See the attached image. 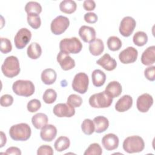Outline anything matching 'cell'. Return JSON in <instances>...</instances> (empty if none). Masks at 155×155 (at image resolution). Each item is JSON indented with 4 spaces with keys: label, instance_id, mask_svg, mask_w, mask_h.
Wrapping results in <instances>:
<instances>
[{
    "label": "cell",
    "instance_id": "39",
    "mask_svg": "<svg viewBox=\"0 0 155 155\" xmlns=\"http://www.w3.org/2000/svg\"><path fill=\"white\" fill-rule=\"evenodd\" d=\"M41 107V102L36 99L30 100L27 105V110L30 113H34L37 111Z\"/></svg>",
    "mask_w": 155,
    "mask_h": 155
},
{
    "label": "cell",
    "instance_id": "41",
    "mask_svg": "<svg viewBox=\"0 0 155 155\" xmlns=\"http://www.w3.org/2000/svg\"><path fill=\"white\" fill-rule=\"evenodd\" d=\"M13 102V97L12 96L10 95V94H4L2 95L1 97V99H0V104L1 105L2 107H9L11 105H12Z\"/></svg>",
    "mask_w": 155,
    "mask_h": 155
},
{
    "label": "cell",
    "instance_id": "21",
    "mask_svg": "<svg viewBox=\"0 0 155 155\" xmlns=\"http://www.w3.org/2000/svg\"><path fill=\"white\" fill-rule=\"evenodd\" d=\"M122 88L117 81H111L106 87L105 91L112 98L118 97L122 93Z\"/></svg>",
    "mask_w": 155,
    "mask_h": 155
},
{
    "label": "cell",
    "instance_id": "17",
    "mask_svg": "<svg viewBox=\"0 0 155 155\" xmlns=\"http://www.w3.org/2000/svg\"><path fill=\"white\" fill-rule=\"evenodd\" d=\"M79 35L85 42L90 43L96 39V31L91 27L82 25L79 30Z\"/></svg>",
    "mask_w": 155,
    "mask_h": 155
},
{
    "label": "cell",
    "instance_id": "15",
    "mask_svg": "<svg viewBox=\"0 0 155 155\" xmlns=\"http://www.w3.org/2000/svg\"><path fill=\"white\" fill-rule=\"evenodd\" d=\"M119 142L118 137L113 133L105 134L102 139V145L108 151H112L116 149L118 147Z\"/></svg>",
    "mask_w": 155,
    "mask_h": 155
},
{
    "label": "cell",
    "instance_id": "34",
    "mask_svg": "<svg viewBox=\"0 0 155 155\" xmlns=\"http://www.w3.org/2000/svg\"><path fill=\"white\" fill-rule=\"evenodd\" d=\"M57 98V93L56 91L52 88L47 89L43 94V101L48 104H53Z\"/></svg>",
    "mask_w": 155,
    "mask_h": 155
},
{
    "label": "cell",
    "instance_id": "32",
    "mask_svg": "<svg viewBox=\"0 0 155 155\" xmlns=\"http://www.w3.org/2000/svg\"><path fill=\"white\" fill-rule=\"evenodd\" d=\"M107 47L111 51L119 50L122 47V41L117 36H112L108 38L107 40Z\"/></svg>",
    "mask_w": 155,
    "mask_h": 155
},
{
    "label": "cell",
    "instance_id": "29",
    "mask_svg": "<svg viewBox=\"0 0 155 155\" xmlns=\"http://www.w3.org/2000/svg\"><path fill=\"white\" fill-rule=\"evenodd\" d=\"M70 145V139L66 136L59 137L54 143V148L59 152L67 150Z\"/></svg>",
    "mask_w": 155,
    "mask_h": 155
},
{
    "label": "cell",
    "instance_id": "2",
    "mask_svg": "<svg viewBox=\"0 0 155 155\" xmlns=\"http://www.w3.org/2000/svg\"><path fill=\"white\" fill-rule=\"evenodd\" d=\"M1 70L4 75L7 78H12L20 72L19 62L17 57L10 56L7 57L1 66Z\"/></svg>",
    "mask_w": 155,
    "mask_h": 155
},
{
    "label": "cell",
    "instance_id": "6",
    "mask_svg": "<svg viewBox=\"0 0 155 155\" xmlns=\"http://www.w3.org/2000/svg\"><path fill=\"white\" fill-rule=\"evenodd\" d=\"M112 102L113 98L107 94L105 91L95 93L89 98V104L93 108H107L111 105Z\"/></svg>",
    "mask_w": 155,
    "mask_h": 155
},
{
    "label": "cell",
    "instance_id": "18",
    "mask_svg": "<svg viewBox=\"0 0 155 155\" xmlns=\"http://www.w3.org/2000/svg\"><path fill=\"white\" fill-rule=\"evenodd\" d=\"M96 64L101 65L107 71H112L114 70L117 66L116 60L108 53H105L100 59L96 61Z\"/></svg>",
    "mask_w": 155,
    "mask_h": 155
},
{
    "label": "cell",
    "instance_id": "12",
    "mask_svg": "<svg viewBox=\"0 0 155 155\" xmlns=\"http://www.w3.org/2000/svg\"><path fill=\"white\" fill-rule=\"evenodd\" d=\"M138 51L133 47H128L119 54V59L122 64H127L134 62L137 58Z\"/></svg>",
    "mask_w": 155,
    "mask_h": 155
},
{
    "label": "cell",
    "instance_id": "3",
    "mask_svg": "<svg viewBox=\"0 0 155 155\" xmlns=\"http://www.w3.org/2000/svg\"><path fill=\"white\" fill-rule=\"evenodd\" d=\"M145 147L143 139L139 136H131L127 137L123 142V148L128 153H139Z\"/></svg>",
    "mask_w": 155,
    "mask_h": 155
},
{
    "label": "cell",
    "instance_id": "28",
    "mask_svg": "<svg viewBox=\"0 0 155 155\" xmlns=\"http://www.w3.org/2000/svg\"><path fill=\"white\" fill-rule=\"evenodd\" d=\"M76 3L73 0H64L59 4L61 11L67 14H71L74 12L76 10Z\"/></svg>",
    "mask_w": 155,
    "mask_h": 155
},
{
    "label": "cell",
    "instance_id": "36",
    "mask_svg": "<svg viewBox=\"0 0 155 155\" xmlns=\"http://www.w3.org/2000/svg\"><path fill=\"white\" fill-rule=\"evenodd\" d=\"M102 153V149L100 145L97 143H93L90 145L84 152V155H101Z\"/></svg>",
    "mask_w": 155,
    "mask_h": 155
},
{
    "label": "cell",
    "instance_id": "9",
    "mask_svg": "<svg viewBox=\"0 0 155 155\" xmlns=\"http://www.w3.org/2000/svg\"><path fill=\"white\" fill-rule=\"evenodd\" d=\"M31 38V31L27 28H22L16 34L14 38L15 47L18 49L24 48Z\"/></svg>",
    "mask_w": 155,
    "mask_h": 155
},
{
    "label": "cell",
    "instance_id": "16",
    "mask_svg": "<svg viewBox=\"0 0 155 155\" xmlns=\"http://www.w3.org/2000/svg\"><path fill=\"white\" fill-rule=\"evenodd\" d=\"M57 129L51 124H46L41 130L40 136L41 139L46 142L52 141L56 136Z\"/></svg>",
    "mask_w": 155,
    "mask_h": 155
},
{
    "label": "cell",
    "instance_id": "13",
    "mask_svg": "<svg viewBox=\"0 0 155 155\" xmlns=\"http://www.w3.org/2000/svg\"><path fill=\"white\" fill-rule=\"evenodd\" d=\"M153 104V98L148 93H143L137 99L136 106L137 110L142 113L147 112Z\"/></svg>",
    "mask_w": 155,
    "mask_h": 155
},
{
    "label": "cell",
    "instance_id": "46",
    "mask_svg": "<svg viewBox=\"0 0 155 155\" xmlns=\"http://www.w3.org/2000/svg\"><path fill=\"white\" fill-rule=\"evenodd\" d=\"M1 147H2L7 142V138L5 136V134L2 131H1Z\"/></svg>",
    "mask_w": 155,
    "mask_h": 155
},
{
    "label": "cell",
    "instance_id": "24",
    "mask_svg": "<svg viewBox=\"0 0 155 155\" xmlns=\"http://www.w3.org/2000/svg\"><path fill=\"white\" fill-rule=\"evenodd\" d=\"M104 50V44L103 41L99 38L95 39L90 43L89 51L93 56L100 55Z\"/></svg>",
    "mask_w": 155,
    "mask_h": 155
},
{
    "label": "cell",
    "instance_id": "11",
    "mask_svg": "<svg viewBox=\"0 0 155 155\" xmlns=\"http://www.w3.org/2000/svg\"><path fill=\"white\" fill-rule=\"evenodd\" d=\"M54 115L59 117H71L75 114L74 108L67 103L58 104L53 107Z\"/></svg>",
    "mask_w": 155,
    "mask_h": 155
},
{
    "label": "cell",
    "instance_id": "4",
    "mask_svg": "<svg viewBox=\"0 0 155 155\" xmlns=\"http://www.w3.org/2000/svg\"><path fill=\"white\" fill-rule=\"evenodd\" d=\"M60 51L67 54H76L79 53L82 48V44L80 40L76 38H64L59 42Z\"/></svg>",
    "mask_w": 155,
    "mask_h": 155
},
{
    "label": "cell",
    "instance_id": "44",
    "mask_svg": "<svg viewBox=\"0 0 155 155\" xmlns=\"http://www.w3.org/2000/svg\"><path fill=\"white\" fill-rule=\"evenodd\" d=\"M83 7L87 11L93 10L96 7V3L93 0H85L84 1Z\"/></svg>",
    "mask_w": 155,
    "mask_h": 155
},
{
    "label": "cell",
    "instance_id": "40",
    "mask_svg": "<svg viewBox=\"0 0 155 155\" xmlns=\"http://www.w3.org/2000/svg\"><path fill=\"white\" fill-rule=\"evenodd\" d=\"M53 148L47 145H43L39 147L37 151L38 155H53Z\"/></svg>",
    "mask_w": 155,
    "mask_h": 155
},
{
    "label": "cell",
    "instance_id": "30",
    "mask_svg": "<svg viewBox=\"0 0 155 155\" xmlns=\"http://www.w3.org/2000/svg\"><path fill=\"white\" fill-rule=\"evenodd\" d=\"M25 11L28 14H38L41 13L42 7L39 3L35 1H29L25 6Z\"/></svg>",
    "mask_w": 155,
    "mask_h": 155
},
{
    "label": "cell",
    "instance_id": "23",
    "mask_svg": "<svg viewBox=\"0 0 155 155\" xmlns=\"http://www.w3.org/2000/svg\"><path fill=\"white\" fill-rule=\"evenodd\" d=\"M41 77L44 84L46 85H51L56 81L57 74L54 70L52 68H47L42 71Z\"/></svg>",
    "mask_w": 155,
    "mask_h": 155
},
{
    "label": "cell",
    "instance_id": "25",
    "mask_svg": "<svg viewBox=\"0 0 155 155\" xmlns=\"http://www.w3.org/2000/svg\"><path fill=\"white\" fill-rule=\"evenodd\" d=\"M91 79L93 84L95 87H99L104 84L106 80V75L103 71L96 69L92 72Z\"/></svg>",
    "mask_w": 155,
    "mask_h": 155
},
{
    "label": "cell",
    "instance_id": "10",
    "mask_svg": "<svg viewBox=\"0 0 155 155\" xmlns=\"http://www.w3.org/2000/svg\"><path fill=\"white\" fill-rule=\"evenodd\" d=\"M136 25V22L134 18L131 16L124 17L119 25V32L125 37L130 36L133 32Z\"/></svg>",
    "mask_w": 155,
    "mask_h": 155
},
{
    "label": "cell",
    "instance_id": "42",
    "mask_svg": "<svg viewBox=\"0 0 155 155\" xmlns=\"http://www.w3.org/2000/svg\"><path fill=\"white\" fill-rule=\"evenodd\" d=\"M144 75L149 81H154L155 80V67L150 66L146 68L144 71Z\"/></svg>",
    "mask_w": 155,
    "mask_h": 155
},
{
    "label": "cell",
    "instance_id": "8",
    "mask_svg": "<svg viewBox=\"0 0 155 155\" xmlns=\"http://www.w3.org/2000/svg\"><path fill=\"white\" fill-rule=\"evenodd\" d=\"M70 21L66 16L59 15L56 17L52 21L50 25L51 32L56 35H59L63 33L68 27Z\"/></svg>",
    "mask_w": 155,
    "mask_h": 155
},
{
    "label": "cell",
    "instance_id": "7",
    "mask_svg": "<svg viewBox=\"0 0 155 155\" xmlns=\"http://www.w3.org/2000/svg\"><path fill=\"white\" fill-rule=\"evenodd\" d=\"M89 79L87 74L83 72L77 73L72 82V88L80 94H84L88 90Z\"/></svg>",
    "mask_w": 155,
    "mask_h": 155
},
{
    "label": "cell",
    "instance_id": "38",
    "mask_svg": "<svg viewBox=\"0 0 155 155\" xmlns=\"http://www.w3.org/2000/svg\"><path fill=\"white\" fill-rule=\"evenodd\" d=\"M12 45L11 41L5 38H1V51L2 53L6 54L12 51Z\"/></svg>",
    "mask_w": 155,
    "mask_h": 155
},
{
    "label": "cell",
    "instance_id": "5",
    "mask_svg": "<svg viewBox=\"0 0 155 155\" xmlns=\"http://www.w3.org/2000/svg\"><path fill=\"white\" fill-rule=\"evenodd\" d=\"M12 89L16 94L24 97L31 96L35 90L33 83L28 80H18L15 81L13 84Z\"/></svg>",
    "mask_w": 155,
    "mask_h": 155
},
{
    "label": "cell",
    "instance_id": "14",
    "mask_svg": "<svg viewBox=\"0 0 155 155\" xmlns=\"http://www.w3.org/2000/svg\"><path fill=\"white\" fill-rule=\"evenodd\" d=\"M57 61L62 69L65 71L70 70L75 67L74 60L68 54L62 51H60L57 55Z\"/></svg>",
    "mask_w": 155,
    "mask_h": 155
},
{
    "label": "cell",
    "instance_id": "27",
    "mask_svg": "<svg viewBox=\"0 0 155 155\" xmlns=\"http://www.w3.org/2000/svg\"><path fill=\"white\" fill-rule=\"evenodd\" d=\"M27 53L28 56L31 59H36L39 58L42 54L41 45L37 42L31 43L27 48Z\"/></svg>",
    "mask_w": 155,
    "mask_h": 155
},
{
    "label": "cell",
    "instance_id": "35",
    "mask_svg": "<svg viewBox=\"0 0 155 155\" xmlns=\"http://www.w3.org/2000/svg\"><path fill=\"white\" fill-rule=\"evenodd\" d=\"M27 22L30 26L34 29H38L41 24V18L38 14H28L27 15Z\"/></svg>",
    "mask_w": 155,
    "mask_h": 155
},
{
    "label": "cell",
    "instance_id": "45",
    "mask_svg": "<svg viewBox=\"0 0 155 155\" xmlns=\"http://www.w3.org/2000/svg\"><path fill=\"white\" fill-rule=\"evenodd\" d=\"M5 154H16V155H21V151L19 148L16 147H11L7 149L5 153H4Z\"/></svg>",
    "mask_w": 155,
    "mask_h": 155
},
{
    "label": "cell",
    "instance_id": "26",
    "mask_svg": "<svg viewBox=\"0 0 155 155\" xmlns=\"http://www.w3.org/2000/svg\"><path fill=\"white\" fill-rule=\"evenodd\" d=\"M31 122L36 129H41L47 124L48 117L42 113H36L32 117Z\"/></svg>",
    "mask_w": 155,
    "mask_h": 155
},
{
    "label": "cell",
    "instance_id": "19",
    "mask_svg": "<svg viewBox=\"0 0 155 155\" xmlns=\"http://www.w3.org/2000/svg\"><path fill=\"white\" fill-rule=\"evenodd\" d=\"M133 105V99L130 95H124L115 104V109L119 112H125L128 110Z\"/></svg>",
    "mask_w": 155,
    "mask_h": 155
},
{
    "label": "cell",
    "instance_id": "1",
    "mask_svg": "<svg viewBox=\"0 0 155 155\" xmlns=\"http://www.w3.org/2000/svg\"><path fill=\"white\" fill-rule=\"evenodd\" d=\"M31 128L25 123L13 125L9 130L10 137L16 141H25L28 140L31 136Z\"/></svg>",
    "mask_w": 155,
    "mask_h": 155
},
{
    "label": "cell",
    "instance_id": "22",
    "mask_svg": "<svg viewBox=\"0 0 155 155\" xmlns=\"http://www.w3.org/2000/svg\"><path fill=\"white\" fill-rule=\"evenodd\" d=\"M93 121L95 126V131L97 133L104 132L109 126L108 119L102 116L95 117Z\"/></svg>",
    "mask_w": 155,
    "mask_h": 155
},
{
    "label": "cell",
    "instance_id": "31",
    "mask_svg": "<svg viewBox=\"0 0 155 155\" xmlns=\"http://www.w3.org/2000/svg\"><path fill=\"white\" fill-rule=\"evenodd\" d=\"M133 41L135 45L142 47L145 45L148 42V36L145 32L139 31L134 35Z\"/></svg>",
    "mask_w": 155,
    "mask_h": 155
},
{
    "label": "cell",
    "instance_id": "20",
    "mask_svg": "<svg viewBox=\"0 0 155 155\" xmlns=\"http://www.w3.org/2000/svg\"><path fill=\"white\" fill-rule=\"evenodd\" d=\"M141 62L145 65H153L155 62V46L152 45L144 50L141 56Z\"/></svg>",
    "mask_w": 155,
    "mask_h": 155
},
{
    "label": "cell",
    "instance_id": "33",
    "mask_svg": "<svg viewBox=\"0 0 155 155\" xmlns=\"http://www.w3.org/2000/svg\"><path fill=\"white\" fill-rule=\"evenodd\" d=\"M81 129L83 133L87 135L92 134L95 131V126L93 121L90 119H85L82 123Z\"/></svg>",
    "mask_w": 155,
    "mask_h": 155
},
{
    "label": "cell",
    "instance_id": "43",
    "mask_svg": "<svg viewBox=\"0 0 155 155\" xmlns=\"http://www.w3.org/2000/svg\"><path fill=\"white\" fill-rule=\"evenodd\" d=\"M84 20L87 23L94 24L97 21V16L93 12H88L84 15Z\"/></svg>",
    "mask_w": 155,
    "mask_h": 155
},
{
    "label": "cell",
    "instance_id": "37",
    "mask_svg": "<svg viewBox=\"0 0 155 155\" xmlns=\"http://www.w3.org/2000/svg\"><path fill=\"white\" fill-rule=\"evenodd\" d=\"M67 103L74 108L79 107L82 104V99L78 94H71L68 97Z\"/></svg>",
    "mask_w": 155,
    "mask_h": 155
}]
</instances>
